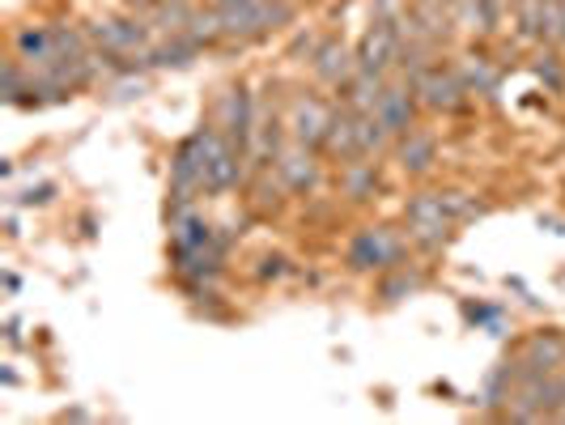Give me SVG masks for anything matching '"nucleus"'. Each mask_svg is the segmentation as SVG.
Masks as SVG:
<instances>
[{"label":"nucleus","instance_id":"nucleus-25","mask_svg":"<svg viewBox=\"0 0 565 425\" xmlns=\"http://www.w3.org/2000/svg\"><path fill=\"white\" fill-rule=\"evenodd\" d=\"M408 243L425 255L443 252V247L451 243V226H408Z\"/></svg>","mask_w":565,"mask_h":425},{"label":"nucleus","instance_id":"nucleus-13","mask_svg":"<svg viewBox=\"0 0 565 425\" xmlns=\"http://www.w3.org/2000/svg\"><path fill=\"white\" fill-rule=\"evenodd\" d=\"M396 162L404 174L422 179V174H429L434 162H438V141H434L429 132H422V128H413V132L396 137Z\"/></svg>","mask_w":565,"mask_h":425},{"label":"nucleus","instance_id":"nucleus-21","mask_svg":"<svg viewBox=\"0 0 565 425\" xmlns=\"http://www.w3.org/2000/svg\"><path fill=\"white\" fill-rule=\"evenodd\" d=\"M417 289H422V277H417V273H408V268H387L383 281H379V298H383V302H404V298H413Z\"/></svg>","mask_w":565,"mask_h":425},{"label":"nucleus","instance_id":"nucleus-27","mask_svg":"<svg viewBox=\"0 0 565 425\" xmlns=\"http://www.w3.org/2000/svg\"><path fill=\"white\" fill-rule=\"evenodd\" d=\"M13 204H26V209H34V204H52V200H56V183H47V179H43V183H30L26 192H13Z\"/></svg>","mask_w":565,"mask_h":425},{"label":"nucleus","instance_id":"nucleus-18","mask_svg":"<svg viewBox=\"0 0 565 425\" xmlns=\"http://www.w3.org/2000/svg\"><path fill=\"white\" fill-rule=\"evenodd\" d=\"M353 119H358V149H362V158H383L396 145V137L387 132V124L374 111H353Z\"/></svg>","mask_w":565,"mask_h":425},{"label":"nucleus","instance_id":"nucleus-16","mask_svg":"<svg viewBox=\"0 0 565 425\" xmlns=\"http://www.w3.org/2000/svg\"><path fill=\"white\" fill-rule=\"evenodd\" d=\"M200 47L188 39V34H167V39H158L153 47H149V64H153V73H167V68H188V64H196Z\"/></svg>","mask_w":565,"mask_h":425},{"label":"nucleus","instance_id":"nucleus-9","mask_svg":"<svg viewBox=\"0 0 565 425\" xmlns=\"http://www.w3.org/2000/svg\"><path fill=\"white\" fill-rule=\"evenodd\" d=\"M277 170H281L285 188H289L294 196H311V192H319V183H323L319 153L298 141H289L281 153H277Z\"/></svg>","mask_w":565,"mask_h":425},{"label":"nucleus","instance_id":"nucleus-30","mask_svg":"<svg viewBox=\"0 0 565 425\" xmlns=\"http://www.w3.org/2000/svg\"><path fill=\"white\" fill-rule=\"evenodd\" d=\"M319 43H323V34H311V30H302V34H298V39L289 43V56H294V60H298V56H307V60H311V56H315V47H319Z\"/></svg>","mask_w":565,"mask_h":425},{"label":"nucleus","instance_id":"nucleus-1","mask_svg":"<svg viewBox=\"0 0 565 425\" xmlns=\"http://www.w3.org/2000/svg\"><path fill=\"white\" fill-rule=\"evenodd\" d=\"M399 259H404V243L392 226L358 230L344 247V264L353 273H387V268H399Z\"/></svg>","mask_w":565,"mask_h":425},{"label":"nucleus","instance_id":"nucleus-3","mask_svg":"<svg viewBox=\"0 0 565 425\" xmlns=\"http://www.w3.org/2000/svg\"><path fill=\"white\" fill-rule=\"evenodd\" d=\"M213 119H217V128L230 137V145L247 153V145L255 137V119H259L255 94L247 85H226L222 98H217V107H213Z\"/></svg>","mask_w":565,"mask_h":425},{"label":"nucleus","instance_id":"nucleus-4","mask_svg":"<svg viewBox=\"0 0 565 425\" xmlns=\"http://www.w3.org/2000/svg\"><path fill=\"white\" fill-rule=\"evenodd\" d=\"M332 115H337V103H328V98H315V94L294 98V103H289V111H285L289 141H298V145H307V149H315V153H323Z\"/></svg>","mask_w":565,"mask_h":425},{"label":"nucleus","instance_id":"nucleus-23","mask_svg":"<svg viewBox=\"0 0 565 425\" xmlns=\"http://www.w3.org/2000/svg\"><path fill=\"white\" fill-rule=\"evenodd\" d=\"M540 9H544V0H514V34H519V43H540Z\"/></svg>","mask_w":565,"mask_h":425},{"label":"nucleus","instance_id":"nucleus-5","mask_svg":"<svg viewBox=\"0 0 565 425\" xmlns=\"http://www.w3.org/2000/svg\"><path fill=\"white\" fill-rule=\"evenodd\" d=\"M9 52L26 64L30 73H47L56 68V39H52V22H13L9 26Z\"/></svg>","mask_w":565,"mask_h":425},{"label":"nucleus","instance_id":"nucleus-2","mask_svg":"<svg viewBox=\"0 0 565 425\" xmlns=\"http://www.w3.org/2000/svg\"><path fill=\"white\" fill-rule=\"evenodd\" d=\"M408 82H413V94H417L422 111H434V115H459L468 107V98H472V94L463 89V82H459V73H455V68H443V64L413 73Z\"/></svg>","mask_w":565,"mask_h":425},{"label":"nucleus","instance_id":"nucleus-6","mask_svg":"<svg viewBox=\"0 0 565 425\" xmlns=\"http://www.w3.org/2000/svg\"><path fill=\"white\" fill-rule=\"evenodd\" d=\"M358 52V68H370L379 77H396L399 73V39L392 22H370L366 34L353 43Z\"/></svg>","mask_w":565,"mask_h":425},{"label":"nucleus","instance_id":"nucleus-14","mask_svg":"<svg viewBox=\"0 0 565 425\" xmlns=\"http://www.w3.org/2000/svg\"><path fill=\"white\" fill-rule=\"evenodd\" d=\"M192 43H196L200 52H222L226 47V22H222V9L209 0V4H200L192 9V18H188V30H183Z\"/></svg>","mask_w":565,"mask_h":425},{"label":"nucleus","instance_id":"nucleus-17","mask_svg":"<svg viewBox=\"0 0 565 425\" xmlns=\"http://www.w3.org/2000/svg\"><path fill=\"white\" fill-rule=\"evenodd\" d=\"M408 9L417 13L422 22L438 43H451L455 39V22H451V0H408Z\"/></svg>","mask_w":565,"mask_h":425},{"label":"nucleus","instance_id":"nucleus-8","mask_svg":"<svg viewBox=\"0 0 565 425\" xmlns=\"http://www.w3.org/2000/svg\"><path fill=\"white\" fill-rule=\"evenodd\" d=\"M417 111H422V103H417V94H413V82L396 73L387 89H383V98H379V119L387 124V132L392 137H404V132H413L417 128Z\"/></svg>","mask_w":565,"mask_h":425},{"label":"nucleus","instance_id":"nucleus-35","mask_svg":"<svg viewBox=\"0 0 565 425\" xmlns=\"http://www.w3.org/2000/svg\"><path fill=\"white\" fill-rule=\"evenodd\" d=\"M562 47H565V39H562Z\"/></svg>","mask_w":565,"mask_h":425},{"label":"nucleus","instance_id":"nucleus-19","mask_svg":"<svg viewBox=\"0 0 565 425\" xmlns=\"http://www.w3.org/2000/svg\"><path fill=\"white\" fill-rule=\"evenodd\" d=\"M404 222H408V226H455L451 217H447V209H443V196H438V192H417V196H408Z\"/></svg>","mask_w":565,"mask_h":425},{"label":"nucleus","instance_id":"nucleus-10","mask_svg":"<svg viewBox=\"0 0 565 425\" xmlns=\"http://www.w3.org/2000/svg\"><path fill=\"white\" fill-rule=\"evenodd\" d=\"M247 209H252V217H264V222H273V217H281L285 204H289V188H285L281 170H255L252 179H247Z\"/></svg>","mask_w":565,"mask_h":425},{"label":"nucleus","instance_id":"nucleus-26","mask_svg":"<svg viewBox=\"0 0 565 425\" xmlns=\"http://www.w3.org/2000/svg\"><path fill=\"white\" fill-rule=\"evenodd\" d=\"M252 277H255V281H259V285L281 281V277H289V259H285L281 252H264V255H259V259H255Z\"/></svg>","mask_w":565,"mask_h":425},{"label":"nucleus","instance_id":"nucleus-20","mask_svg":"<svg viewBox=\"0 0 565 425\" xmlns=\"http://www.w3.org/2000/svg\"><path fill=\"white\" fill-rule=\"evenodd\" d=\"M455 73H459V82H463V89H468L472 98H477V94L493 98V89H498V68H493L484 56H472L468 68H455Z\"/></svg>","mask_w":565,"mask_h":425},{"label":"nucleus","instance_id":"nucleus-31","mask_svg":"<svg viewBox=\"0 0 565 425\" xmlns=\"http://www.w3.org/2000/svg\"><path fill=\"white\" fill-rule=\"evenodd\" d=\"M463 319H468V323H493L498 311H493V307H472V302H463Z\"/></svg>","mask_w":565,"mask_h":425},{"label":"nucleus","instance_id":"nucleus-34","mask_svg":"<svg viewBox=\"0 0 565 425\" xmlns=\"http://www.w3.org/2000/svg\"><path fill=\"white\" fill-rule=\"evenodd\" d=\"M0 383H4V387H18V370L9 366V362L0 366Z\"/></svg>","mask_w":565,"mask_h":425},{"label":"nucleus","instance_id":"nucleus-7","mask_svg":"<svg viewBox=\"0 0 565 425\" xmlns=\"http://www.w3.org/2000/svg\"><path fill=\"white\" fill-rule=\"evenodd\" d=\"M307 64H311L315 82L328 85V89H340V85L353 77V68H358V52L340 34H323V43L315 47V56Z\"/></svg>","mask_w":565,"mask_h":425},{"label":"nucleus","instance_id":"nucleus-24","mask_svg":"<svg viewBox=\"0 0 565 425\" xmlns=\"http://www.w3.org/2000/svg\"><path fill=\"white\" fill-rule=\"evenodd\" d=\"M443 196V209H447V217H451L455 226L459 222H472V217H481V200L472 196V192H459V188H447V192H438Z\"/></svg>","mask_w":565,"mask_h":425},{"label":"nucleus","instance_id":"nucleus-29","mask_svg":"<svg viewBox=\"0 0 565 425\" xmlns=\"http://www.w3.org/2000/svg\"><path fill=\"white\" fill-rule=\"evenodd\" d=\"M536 77H540V82H544V85H548V89H562V85H565L562 64H557V60H553V56H548V60H540V64H536Z\"/></svg>","mask_w":565,"mask_h":425},{"label":"nucleus","instance_id":"nucleus-22","mask_svg":"<svg viewBox=\"0 0 565 425\" xmlns=\"http://www.w3.org/2000/svg\"><path fill=\"white\" fill-rule=\"evenodd\" d=\"M481 4V39H498L510 26V13H514V0H477Z\"/></svg>","mask_w":565,"mask_h":425},{"label":"nucleus","instance_id":"nucleus-28","mask_svg":"<svg viewBox=\"0 0 565 425\" xmlns=\"http://www.w3.org/2000/svg\"><path fill=\"white\" fill-rule=\"evenodd\" d=\"M408 0H370V22H396Z\"/></svg>","mask_w":565,"mask_h":425},{"label":"nucleus","instance_id":"nucleus-11","mask_svg":"<svg viewBox=\"0 0 565 425\" xmlns=\"http://www.w3.org/2000/svg\"><path fill=\"white\" fill-rule=\"evenodd\" d=\"M379 192H383V179H379L374 158H353V162L340 167V196L349 204H370Z\"/></svg>","mask_w":565,"mask_h":425},{"label":"nucleus","instance_id":"nucleus-12","mask_svg":"<svg viewBox=\"0 0 565 425\" xmlns=\"http://www.w3.org/2000/svg\"><path fill=\"white\" fill-rule=\"evenodd\" d=\"M387 82H392V77H379V73H370V68H353V77L337 89V103L358 115L379 111V98H383Z\"/></svg>","mask_w":565,"mask_h":425},{"label":"nucleus","instance_id":"nucleus-15","mask_svg":"<svg viewBox=\"0 0 565 425\" xmlns=\"http://www.w3.org/2000/svg\"><path fill=\"white\" fill-rule=\"evenodd\" d=\"M323 153L328 158H340V162H353V158H362V149H358V119L349 107H340L337 103V115H332V124H328V141H323Z\"/></svg>","mask_w":565,"mask_h":425},{"label":"nucleus","instance_id":"nucleus-32","mask_svg":"<svg viewBox=\"0 0 565 425\" xmlns=\"http://www.w3.org/2000/svg\"><path fill=\"white\" fill-rule=\"evenodd\" d=\"M0 285H4V294H9V298H18V294H22V277H18V273H9V268L0 273Z\"/></svg>","mask_w":565,"mask_h":425},{"label":"nucleus","instance_id":"nucleus-33","mask_svg":"<svg viewBox=\"0 0 565 425\" xmlns=\"http://www.w3.org/2000/svg\"><path fill=\"white\" fill-rule=\"evenodd\" d=\"M4 340H9V344H13V349H18V344H22V319H18V315H13V319H9V323H4Z\"/></svg>","mask_w":565,"mask_h":425}]
</instances>
